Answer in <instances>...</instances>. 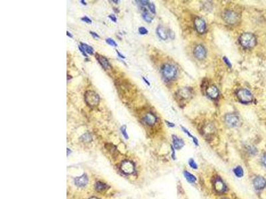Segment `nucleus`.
<instances>
[{"mask_svg": "<svg viewBox=\"0 0 266 199\" xmlns=\"http://www.w3.org/2000/svg\"><path fill=\"white\" fill-rule=\"evenodd\" d=\"M262 162L263 165H264L266 167V153L263 155L262 158Z\"/></svg>", "mask_w": 266, "mask_h": 199, "instance_id": "f704fd0d", "label": "nucleus"}, {"mask_svg": "<svg viewBox=\"0 0 266 199\" xmlns=\"http://www.w3.org/2000/svg\"><path fill=\"white\" fill-rule=\"evenodd\" d=\"M95 189L98 191H102L107 189L108 186L105 183L102 182H97L95 184Z\"/></svg>", "mask_w": 266, "mask_h": 199, "instance_id": "5701e85b", "label": "nucleus"}, {"mask_svg": "<svg viewBox=\"0 0 266 199\" xmlns=\"http://www.w3.org/2000/svg\"><path fill=\"white\" fill-rule=\"evenodd\" d=\"M206 50L202 45H198L194 48V55L198 60H203L206 56Z\"/></svg>", "mask_w": 266, "mask_h": 199, "instance_id": "0eeeda50", "label": "nucleus"}, {"mask_svg": "<svg viewBox=\"0 0 266 199\" xmlns=\"http://www.w3.org/2000/svg\"><path fill=\"white\" fill-rule=\"evenodd\" d=\"M178 95H179L181 98L183 99H188L192 95V91L191 90L188 88H184L180 89L178 91Z\"/></svg>", "mask_w": 266, "mask_h": 199, "instance_id": "a211bd4d", "label": "nucleus"}, {"mask_svg": "<svg viewBox=\"0 0 266 199\" xmlns=\"http://www.w3.org/2000/svg\"><path fill=\"white\" fill-rule=\"evenodd\" d=\"M80 2L81 3V4H82L83 5H87V3L84 1V0H81L80 1Z\"/></svg>", "mask_w": 266, "mask_h": 199, "instance_id": "37998d69", "label": "nucleus"}, {"mask_svg": "<svg viewBox=\"0 0 266 199\" xmlns=\"http://www.w3.org/2000/svg\"><path fill=\"white\" fill-rule=\"evenodd\" d=\"M143 80L144 81V82H146V84H147V85H148V86H150V82H149V81H148V80H147L146 79V78H145L144 77H143Z\"/></svg>", "mask_w": 266, "mask_h": 199, "instance_id": "a19ab883", "label": "nucleus"}, {"mask_svg": "<svg viewBox=\"0 0 266 199\" xmlns=\"http://www.w3.org/2000/svg\"><path fill=\"white\" fill-rule=\"evenodd\" d=\"M105 41H106V43H107L108 45H111V46H113V47H117V43H116L115 41H114L113 40V39H111V38H107V39L105 40Z\"/></svg>", "mask_w": 266, "mask_h": 199, "instance_id": "bb28decb", "label": "nucleus"}, {"mask_svg": "<svg viewBox=\"0 0 266 199\" xmlns=\"http://www.w3.org/2000/svg\"><path fill=\"white\" fill-rule=\"evenodd\" d=\"M165 122H166V123H167V124H168V125L169 126V127L173 128V127H174V126H175L174 123H171V122H168V121H165Z\"/></svg>", "mask_w": 266, "mask_h": 199, "instance_id": "58836bf2", "label": "nucleus"}, {"mask_svg": "<svg viewBox=\"0 0 266 199\" xmlns=\"http://www.w3.org/2000/svg\"><path fill=\"white\" fill-rule=\"evenodd\" d=\"M257 41L256 38L252 33H245L240 36V43L246 49H251L255 47Z\"/></svg>", "mask_w": 266, "mask_h": 199, "instance_id": "f03ea898", "label": "nucleus"}, {"mask_svg": "<svg viewBox=\"0 0 266 199\" xmlns=\"http://www.w3.org/2000/svg\"><path fill=\"white\" fill-rule=\"evenodd\" d=\"M108 18H109V19H111V20L112 21V22H114V23H116V22H117V19L116 16H114V14H111V15H109V16H108Z\"/></svg>", "mask_w": 266, "mask_h": 199, "instance_id": "72a5a7b5", "label": "nucleus"}, {"mask_svg": "<svg viewBox=\"0 0 266 199\" xmlns=\"http://www.w3.org/2000/svg\"><path fill=\"white\" fill-rule=\"evenodd\" d=\"M194 26L196 31L200 34H204L205 31V29H206V25H205L204 20L200 17L195 18Z\"/></svg>", "mask_w": 266, "mask_h": 199, "instance_id": "1a4fd4ad", "label": "nucleus"}, {"mask_svg": "<svg viewBox=\"0 0 266 199\" xmlns=\"http://www.w3.org/2000/svg\"><path fill=\"white\" fill-rule=\"evenodd\" d=\"M81 140L83 141H84V142H89V141H91L92 137L89 134H83L82 136L81 137Z\"/></svg>", "mask_w": 266, "mask_h": 199, "instance_id": "393cba45", "label": "nucleus"}, {"mask_svg": "<svg viewBox=\"0 0 266 199\" xmlns=\"http://www.w3.org/2000/svg\"><path fill=\"white\" fill-rule=\"evenodd\" d=\"M90 199H99V198H95V197H93V198H90Z\"/></svg>", "mask_w": 266, "mask_h": 199, "instance_id": "a18cd8bd", "label": "nucleus"}, {"mask_svg": "<svg viewBox=\"0 0 266 199\" xmlns=\"http://www.w3.org/2000/svg\"><path fill=\"white\" fill-rule=\"evenodd\" d=\"M234 173L238 178H241L244 175V170L241 166H238L234 169Z\"/></svg>", "mask_w": 266, "mask_h": 199, "instance_id": "4be33fe9", "label": "nucleus"}, {"mask_svg": "<svg viewBox=\"0 0 266 199\" xmlns=\"http://www.w3.org/2000/svg\"><path fill=\"white\" fill-rule=\"evenodd\" d=\"M90 33V34L94 38H96V39H99L100 38V37H99V35L97 34V33H96L95 32H93V31H90L89 32Z\"/></svg>", "mask_w": 266, "mask_h": 199, "instance_id": "c9c22d12", "label": "nucleus"}, {"mask_svg": "<svg viewBox=\"0 0 266 199\" xmlns=\"http://www.w3.org/2000/svg\"><path fill=\"white\" fill-rule=\"evenodd\" d=\"M236 95L239 100L244 104L250 103L253 100V96L252 93L247 89L239 90L236 93Z\"/></svg>", "mask_w": 266, "mask_h": 199, "instance_id": "39448f33", "label": "nucleus"}, {"mask_svg": "<svg viewBox=\"0 0 266 199\" xmlns=\"http://www.w3.org/2000/svg\"><path fill=\"white\" fill-rule=\"evenodd\" d=\"M181 127V128H182V130L184 131V132L185 133V134H186L187 135H188V136L190 137H191L192 139V140H193V142H194V143H195V145L196 146H198V140L197 139H196L195 137H194L193 136V135H192V134H190V133L189 132V131L188 130V129H186L185 128H184V127H182V126H180Z\"/></svg>", "mask_w": 266, "mask_h": 199, "instance_id": "b1692460", "label": "nucleus"}, {"mask_svg": "<svg viewBox=\"0 0 266 199\" xmlns=\"http://www.w3.org/2000/svg\"><path fill=\"white\" fill-rule=\"evenodd\" d=\"M253 183L256 190H262L266 186V180L262 177H257L253 180Z\"/></svg>", "mask_w": 266, "mask_h": 199, "instance_id": "ddd939ff", "label": "nucleus"}, {"mask_svg": "<svg viewBox=\"0 0 266 199\" xmlns=\"http://www.w3.org/2000/svg\"><path fill=\"white\" fill-rule=\"evenodd\" d=\"M226 124L229 128H235L240 125V121L238 116L233 114H226L224 117Z\"/></svg>", "mask_w": 266, "mask_h": 199, "instance_id": "423d86ee", "label": "nucleus"}, {"mask_svg": "<svg viewBox=\"0 0 266 199\" xmlns=\"http://www.w3.org/2000/svg\"><path fill=\"white\" fill-rule=\"evenodd\" d=\"M214 190L217 193H223L226 190V186L224 182L220 177L216 178L214 182Z\"/></svg>", "mask_w": 266, "mask_h": 199, "instance_id": "6e6552de", "label": "nucleus"}, {"mask_svg": "<svg viewBox=\"0 0 266 199\" xmlns=\"http://www.w3.org/2000/svg\"><path fill=\"white\" fill-rule=\"evenodd\" d=\"M161 73L166 80H171L176 77L177 68L171 64H164L162 66Z\"/></svg>", "mask_w": 266, "mask_h": 199, "instance_id": "7ed1b4c3", "label": "nucleus"}, {"mask_svg": "<svg viewBox=\"0 0 266 199\" xmlns=\"http://www.w3.org/2000/svg\"><path fill=\"white\" fill-rule=\"evenodd\" d=\"M84 102L89 108H94L98 106L100 102V96L95 91L87 90L84 94Z\"/></svg>", "mask_w": 266, "mask_h": 199, "instance_id": "f257e3e1", "label": "nucleus"}, {"mask_svg": "<svg viewBox=\"0 0 266 199\" xmlns=\"http://www.w3.org/2000/svg\"><path fill=\"white\" fill-rule=\"evenodd\" d=\"M66 34H67V36H68V37H71V38H72V35H71V33H70L69 31H66Z\"/></svg>", "mask_w": 266, "mask_h": 199, "instance_id": "79ce46f5", "label": "nucleus"}, {"mask_svg": "<svg viewBox=\"0 0 266 199\" xmlns=\"http://www.w3.org/2000/svg\"><path fill=\"white\" fill-rule=\"evenodd\" d=\"M120 131H121V133H122V134L124 136V137H125L126 140H128L129 135H128L127 133H126V126L125 125H123L122 127L120 128Z\"/></svg>", "mask_w": 266, "mask_h": 199, "instance_id": "a878e982", "label": "nucleus"}, {"mask_svg": "<svg viewBox=\"0 0 266 199\" xmlns=\"http://www.w3.org/2000/svg\"><path fill=\"white\" fill-rule=\"evenodd\" d=\"M143 122L144 123H146V125L152 126L154 125L156 123L157 121V118L155 114L152 113H147L143 117Z\"/></svg>", "mask_w": 266, "mask_h": 199, "instance_id": "f8f14e48", "label": "nucleus"}, {"mask_svg": "<svg viewBox=\"0 0 266 199\" xmlns=\"http://www.w3.org/2000/svg\"><path fill=\"white\" fill-rule=\"evenodd\" d=\"M121 170L126 174H132L134 171V166L131 161H124L121 165Z\"/></svg>", "mask_w": 266, "mask_h": 199, "instance_id": "9b49d317", "label": "nucleus"}, {"mask_svg": "<svg viewBox=\"0 0 266 199\" xmlns=\"http://www.w3.org/2000/svg\"><path fill=\"white\" fill-rule=\"evenodd\" d=\"M138 32L140 35H146L148 33V30L145 27H139V29H138Z\"/></svg>", "mask_w": 266, "mask_h": 199, "instance_id": "c756f323", "label": "nucleus"}, {"mask_svg": "<svg viewBox=\"0 0 266 199\" xmlns=\"http://www.w3.org/2000/svg\"><path fill=\"white\" fill-rule=\"evenodd\" d=\"M81 20H82L83 22L87 23H90H90H92V21H91V19H90V18H89L87 16H84V17H83L82 18H81Z\"/></svg>", "mask_w": 266, "mask_h": 199, "instance_id": "2f4dec72", "label": "nucleus"}, {"mask_svg": "<svg viewBox=\"0 0 266 199\" xmlns=\"http://www.w3.org/2000/svg\"><path fill=\"white\" fill-rule=\"evenodd\" d=\"M223 61H224V62L226 63V64L227 65V66H228L229 68H231V67H232V64H231V62H230V61H229V59L227 58V57L223 56Z\"/></svg>", "mask_w": 266, "mask_h": 199, "instance_id": "473e14b6", "label": "nucleus"}, {"mask_svg": "<svg viewBox=\"0 0 266 199\" xmlns=\"http://www.w3.org/2000/svg\"><path fill=\"white\" fill-rule=\"evenodd\" d=\"M148 7H149V10H150V11L151 13L153 14H155L156 13V8H155V5L153 3L150 2L149 5H148Z\"/></svg>", "mask_w": 266, "mask_h": 199, "instance_id": "cd10ccee", "label": "nucleus"}, {"mask_svg": "<svg viewBox=\"0 0 266 199\" xmlns=\"http://www.w3.org/2000/svg\"><path fill=\"white\" fill-rule=\"evenodd\" d=\"M136 2H138V4L140 5L141 7L148 6L150 3L149 1H143V0H141V1H136Z\"/></svg>", "mask_w": 266, "mask_h": 199, "instance_id": "7c9ffc66", "label": "nucleus"}, {"mask_svg": "<svg viewBox=\"0 0 266 199\" xmlns=\"http://www.w3.org/2000/svg\"><path fill=\"white\" fill-rule=\"evenodd\" d=\"M80 45H81V47L83 48V49L87 53H88V54H89V55H91L94 54V49H93V48L92 47H90L87 44L83 43H81Z\"/></svg>", "mask_w": 266, "mask_h": 199, "instance_id": "412c9836", "label": "nucleus"}, {"mask_svg": "<svg viewBox=\"0 0 266 199\" xmlns=\"http://www.w3.org/2000/svg\"><path fill=\"white\" fill-rule=\"evenodd\" d=\"M74 181L75 185L78 187H83L85 186L87 183H88V178H87V174H84L83 175L75 178Z\"/></svg>", "mask_w": 266, "mask_h": 199, "instance_id": "2eb2a0df", "label": "nucleus"}, {"mask_svg": "<svg viewBox=\"0 0 266 199\" xmlns=\"http://www.w3.org/2000/svg\"><path fill=\"white\" fill-rule=\"evenodd\" d=\"M119 1V0H113V1H112V2H114V4H118V2Z\"/></svg>", "mask_w": 266, "mask_h": 199, "instance_id": "c03bdc74", "label": "nucleus"}, {"mask_svg": "<svg viewBox=\"0 0 266 199\" xmlns=\"http://www.w3.org/2000/svg\"><path fill=\"white\" fill-rule=\"evenodd\" d=\"M142 8H143V13H142V16H143V19L148 23L152 22L153 20V17L150 16L149 12H148L146 9H145V7H142Z\"/></svg>", "mask_w": 266, "mask_h": 199, "instance_id": "aec40b11", "label": "nucleus"}, {"mask_svg": "<svg viewBox=\"0 0 266 199\" xmlns=\"http://www.w3.org/2000/svg\"><path fill=\"white\" fill-rule=\"evenodd\" d=\"M184 177L186 178V179L187 181L190 183H195V182L196 181V177L194 175V174L190 173V172L187 171H184Z\"/></svg>", "mask_w": 266, "mask_h": 199, "instance_id": "6ab92c4d", "label": "nucleus"}, {"mask_svg": "<svg viewBox=\"0 0 266 199\" xmlns=\"http://www.w3.org/2000/svg\"><path fill=\"white\" fill-rule=\"evenodd\" d=\"M189 165L190 166V167L192 169H196L198 167V165L196 164V163L195 162V161L193 159H190L189 160Z\"/></svg>", "mask_w": 266, "mask_h": 199, "instance_id": "c85d7f7f", "label": "nucleus"}, {"mask_svg": "<svg viewBox=\"0 0 266 199\" xmlns=\"http://www.w3.org/2000/svg\"><path fill=\"white\" fill-rule=\"evenodd\" d=\"M206 93L208 96L211 99H216L220 95V92L216 86H210L206 89Z\"/></svg>", "mask_w": 266, "mask_h": 199, "instance_id": "4468645a", "label": "nucleus"}, {"mask_svg": "<svg viewBox=\"0 0 266 199\" xmlns=\"http://www.w3.org/2000/svg\"><path fill=\"white\" fill-rule=\"evenodd\" d=\"M222 199H226V198H222Z\"/></svg>", "mask_w": 266, "mask_h": 199, "instance_id": "49530a36", "label": "nucleus"}, {"mask_svg": "<svg viewBox=\"0 0 266 199\" xmlns=\"http://www.w3.org/2000/svg\"><path fill=\"white\" fill-rule=\"evenodd\" d=\"M78 49H79V50L81 51V52L82 53V54H83L84 56H85V57H87V56H87V53H86L85 51H84V50L83 49V48L81 47V46H78Z\"/></svg>", "mask_w": 266, "mask_h": 199, "instance_id": "e433bc0d", "label": "nucleus"}, {"mask_svg": "<svg viewBox=\"0 0 266 199\" xmlns=\"http://www.w3.org/2000/svg\"><path fill=\"white\" fill-rule=\"evenodd\" d=\"M171 149H172V157L173 158V159H175V149L174 147H173V146H171Z\"/></svg>", "mask_w": 266, "mask_h": 199, "instance_id": "4c0bfd02", "label": "nucleus"}, {"mask_svg": "<svg viewBox=\"0 0 266 199\" xmlns=\"http://www.w3.org/2000/svg\"><path fill=\"white\" fill-rule=\"evenodd\" d=\"M172 143H173V147L175 149H180L184 146V142L182 139L179 138L176 135H172Z\"/></svg>", "mask_w": 266, "mask_h": 199, "instance_id": "dca6fc26", "label": "nucleus"}, {"mask_svg": "<svg viewBox=\"0 0 266 199\" xmlns=\"http://www.w3.org/2000/svg\"><path fill=\"white\" fill-rule=\"evenodd\" d=\"M222 18L225 22L229 25H235L240 21V16L232 10H226L222 13Z\"/></svg>", "mask_w": 266, "mask_h": 199, "instance_id": "20e7f679", "label": "nucleus"}, {"mask_svg": "<svg viewBox=\"0 0 266 199\" xmlns=\"http://www.w3.org/2000/svg\"><path fill=\"white\" fill-rule=\"evenodd\" d=\"M117 55H119V56L120 57V58L123 59H125V56H124L123 55H122V54H121V53H120L119 52V51H118V50H117Z\"/></svg>", "mask_w": 266, "mask_h": 199, "instance_id": "ea45409f", "label": "nucleus"}, {"mask_svg": "<svg viewBox=\"0 0 266 199\" xmlns=\"http://www.w3.org/2000/svg\"><path fill=\"white\" fill-rule=\"evenodd\" d=\"M156 33L158 37L162 40H166L168 39V33L164 27L162 26H158L156 29Z\"/></svg>", "mask_w": 266, "mask_h": 199, "instance_id": "f3484780", "label": "nucleus"}, {"mask_svg": "<svg viewBox=\"0 0 266 199\" xmlns=\"http://www.w3.org/2000/svg\"><path fill=\"white\" fill-rule=\"evenodd\" d=\"M95 58L96 60H97L98 62L99 63L100 65H101V66H102V68H103L104 70L107 71L111 68V65L110 64V62L105 56H102L101 55H99V54H98V53H96L95 54Z\"/></svg>", "mask_w": 266, "mask_h": 199, "instance_id": "9d476101", "label": "nucleus"}]
</instances>
